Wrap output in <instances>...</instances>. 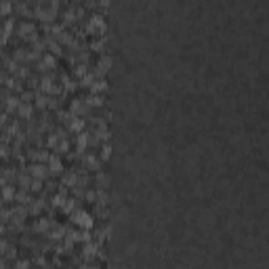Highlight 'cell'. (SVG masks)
Returning <instances> with one entry per match:
<instances>
[{"mask_svg":"<svg viewBox=\"0 0 269 269\" xmlns=\"http://www.w3.org/2000/svg\"><path fill=\"white\" fill-rule=\"evenodd\" d=\"M21 32H23V36H32L34 26H21Z\"/></svg>","mask_w":269,"mask_h":269,"instance_id":"7c38bea8","label":"cell"},{"mask_svg":"<svg viewBox=\"0 0 269 269\" xmlns=\"http://www.w3.org/2000/svg\"><path fill=\"white\" fill-rule=\"evenodd\" d=\"M71 109H74V112H80V114H84V112H86V105H82L80 101H74V103H71Z\"/></svg>","mask_w":269,"mask_h":269,"instance_id":"30bf717a","label":"cell"},{"mask_svg":"<svg viewBox=\"0 0 269 269\" xmlns=\"http://www.w3.org/2000/svg\"><path fill=\"white\" fill-rule=\"evenodd\" d=\"M30 187H32V189H36V191H38V189H40V187H42V185H40V181H32V185H30Z\"/></svg>","mask_w":269,"mask_h":269,"instance_id":"d6986e66","label":"cell"},{"mask_svg":"<svg viewBox=\"0 0 269 269\" xmlns=\"http://www.w3.org/2000/svg\"><path fill=\"white\" fill-rule=\"evenodd\" d=\"M69 126H71V130H80V128L84 126V120H82V118H74Z\"/></svg>","mask_w":269,"mask_h":269,"instance_id":"ba28073f","label":"cell"},{"mask_svg":"<svg viewBox=\"0 0 269 269\" xmlns=\"http://www.w3.org/2000/svg\"><path fill=\"white\" fill-rule=\"evenodd\" d=\"M2 195H4L7 200H11L13 195H15V189H13L11 185H2Z\"/></svg>","mask_w":269,"mask_h":269,"instance_id":"9c48e42d","label":"cell"},{"mask_svg":"<svg viewBox=\"0 0 269 269\" xmlns=\"http://www.w3.org/2000/svg\"><path fill=\"white\" fill-rule=\"evenodd\" d=\"M38 105H40V107H42V105H46V99H44V97H40V99H38Z\"/></svg>","mask_w":269,"mask_h":269,"instance_id":"7402d4cb","label":"cell"},{"mask_svg":"<svg viewBox=\"0 0 269 269\" xmlns=\"http://www.w3.org/2000/svg\"><path fill=\"white\" fill-rule=\"evenodd\" d=\"M42 88H44V90H53V82L48 80V78H44V82H42Z\"/></svg>","mask_w":269,"mask_h":269,"instance_id":"5bb4252c","label":"cell"},{"mask_svg":"<svg viewBox=\"0 0 269 269\" xmlns=\"http://www.w3.org/2000/svg\"><path fill=\"white\" fill-rule=\"evenodd\" d=\"M84 254H86V257L95 254V248H93V246H86V248H84Z\"/></svg>","mask_w":269,"mask_h":269,"instance_id":"ac0fdd59","label":"cell"},{"mask_svg":"<svg viewBox=\"0 0 269 269\" xmlns=\"http://www.w3.org/2000/svg\"><path fill=\"white\" fill-rule=\"evenodd\" d=\"M93 30L103 32V30H105V21H103L101 17H93V19H90V23H88V32H93Z\"/></svg>","mask_w":269,"mask_h":269,"instance_id":"7a4b0ae2","label":"cell"},{"mask_svg":"<svg viewBox=\"0 0 269 269\" xmlns=\"http://www.w3.org/2000/svg\"><path fill=\"white\" fill-rule=\"evenodd\" d=\"M48 168H51L53 173H61V168H63L61 166V160L57 156H51V158H48Z\"/></svg>","mask_w":269,"mask_h":269,"instance_id":"3957f363","label":"cell"},{"mask_svg":"<svg viewBox=\"0 0 269 269\" xmlns=\"http://www.w3.org/2000/svg\"><path fill=\"white\" fill-rule=\"evenodd\" d=\"M105 88H107V82H105V80H97V82L93 84V90H95V93H101V90H105Z\"/></svg>","mask_w":269,"mask_h":269,"instance_id":"52a82bcc","label":"cell"},{"mask_svg":"<svg viewBox=\"0 0 269 269\" xmlns=\"http://www.w3.org/2000/svg\"><path fill=\"white\" fill-rule=\"evenodd\" d=\"M0 154H2V147H0Z\"/></svg>","mask_w":269,"mask_h":269,"instance_id":"cb8c5ba5","label":"cell"},{"mask_svg":"<svg viewBox=\"0 0 269 269\" xmlns=\"http://www.w3.org/2000/svg\"><path fill=\"white\" fill-rule=\"evenodd\" d=\"M86 141H88V139H86V135H84V133H80V137H78V143H80V145H86Z\"/></svg>","mask_w":269,"mask_h":269,"instance_id":"e0dca14e","label":"cell"},{"mask_svg":"<svg viewBox=\"0 0 269 269\" xmlns=\"http://www.w3.org/2000/svg\"><path fill=\"white\" fill-rule=\"evenodd\" d=\"M2 248H4V242H0V250H2Z\"/></svg>","mask_w":269,"mask_h":269,"instance_id":"603a6c76","label":"cell"},{"mask_svg":"<svg viewBox=\"0 0 269 269\" xmlns=\"http://www.w3.org/2000/svg\"><path fill=\"white\" fill-rule=\"evenodd\" d=\"M32 175L38 177V179H42V177H46V168H44L42 164H34V166H32Z\"/></svg>","mask_w":269,"mask_h":269,"instance_id":"277c9868","label":"cell"},{"mask_svg":"<svg viewBox=\"0 0 269 269\" xmlns=\"http://www.w3.org/2000/svg\"><path fill=\"white\" fill-rule=\"evenodd\" d=\"M74 223L88 229V227H93V217H90L88 212H76V214H74Z\"/></svg>","mask_w":269,"mask_h":269,"instance_id":"6da1fadb","label":"cell"},{"mask_svg":"<svg viewBox=\"0 0 269 269\" xmlns=\"http://www.w3.org/2000/svg\"><path fill=\"white\" fill-rule=\"evenodd\" d=\"M7 107H9V109H15V107H19V101H17V99H13V97H11V99L7 101Z\"/></svg>","mask_w":269,"mask_h":269,"instance_id":"4fadbf2b","label":"cell"},{"mask_svg":"<svg viewBox=\"0 0 269 269\" xmlns=\"http://www.w3.org/2000/svg\"><path fill=\"white\" fill-rule=\"evenodd\" d=\"M11 11V2H7V0H2V2H0V13L2 15H7Z\"/></svg>","mask_w":269,"mask_h":269,"instance_id":"8fae6325","label":"cell"},{"mask_svg":"<svg viewBox=\"0 0 269 269\" xmlns=\"http://www.w3.org/2000/svg\"><path fill=\"white\" fill-rule=\"evenodd\" d=\"M19 114H21L23 118H28V116L32 114V105H30V103H23V105H19Z\"/></svg>","mask_w":269,"mask_h":269,"instance_id":"8992f818","label":"cell"},{"mask_svg":"<svg viewBox=\"0 0 269 269\" xmlns=\"http://www.w3.org/2000/svg\"><path fill=\"white\" fill-rule=\"evenodd\" d=\"M103 103V97H99V95H90L88 97V105L90 107H97V105H101Z\"/></svg>","mask_w":269,"mask_h":269,"instance_id":"5b68a950","label":"cell"},{"mask_svg":"<svg viewBox=\"0 0 269 269\" xmlns=\"http://www.w3.org/2000/svg\"><path fill=\"white\" fill-rule=\"evenodd\" d=\"M44 65H51V67H53V65H55V59H53L51 55H46V57H44Z\"/></svg>","mask_w":269,"mask_h":269,"instance_id":"9a60e30c","label":"cell"},{"mask_svg":"<svg viewBox=\"0 0 269 269\" xmlns=\"http://www.w3.org/2000/svg\"><path fill=\"white\" fill-rule=\"evenodd\" d=\"M109 152H112L109 145H105V147H103V158H109Z\"/></svg>","mask_w":269,"mask_h":269,"instance_id":"ffe728a7","label":"cell"},{"mask_svg":"<svg viewBox=\"0 0 269 269\" xmlns=\"http://www.w3.org/2000/svg\"><path fill=\"white\" fill-rule=\"evenodd\" d=\"M63 181H65V183H74V181H76V175H65Z\"/></svg>","mask_w":269,"mask_h":269,"instance_id":"2e32d148","label":"cell"},{"mask_svg":"<svg viewBox=\"0 0 269 269\" xmlns=\"http://www.w3.org/2000/svg\"><path fill=\"white\" fill-rule=\"evenodd\" d=\"M90 80H93L90 76H84V78H82V84H86V86H88V82H90Z\"/></svg>","mask_w":269,"mask_h":269,"instance_id":"44dd1931","label":"cell"}]
</instances>
